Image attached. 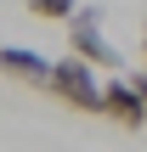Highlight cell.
<instances>
[{"instance_id": "1", "label": "cell", "mask_w": 147, "mask_h": 152, "mask_svg": "<svg viewBox=\"0 0 147 152\" xmlns=\"http://www.w3.org/2000/svg\"><path fill=\"white\" fill-rule=\"evenodd\" d=\"M51 96H62L74 113H102V79H96V62H85V56H62V62H51V85H45Z\"/></svg>"}, {"instance_id": "2", "label": "cell", "mask_w": 147, "mask_h": 152, "mask_svg": "<svg viewBox=\"0 0 147 152\" xmlns=\"http://www.w3.org/2000/svg\"><path fill=\"white\" fill-rule=\"evenodd\" d=\"M68 51L85 56V62H96V68H125L119 45L102 34V11H96V6H79V11L68 17Z\"/></svg>"}, {"instance_id": "3", "label": "cell", "mask_w": 147, "mask_h": 152, "mask_svg": "<svg viewBox=\"0 0 147 152\" xmlns=\"http://www.w3.org/2000/svg\"><path fill=\"white\" fill-rule=\"evenodd\" d=\"M102 113H108V118H119L125 130H142V124H147V102H142V90H136L125 73L102 85Z\"/></svg>"}, {"instance_id": "4", "label": "cell", "mask_w": 147, "mask_h": 152, "mask_svg": "<svg viewBox=\"0 0 147 152\" xmlns=\"http://www.w3.org/2000/svg\"><path fill=\"white\" fill-rule=\"evenodd\" d=\"M0 73L6 79H23V85H51V62L40 56V51H28V45H0Z\"/></svg>"}, {"instance_id": "5", "label": "cell", "mask_w": 147, "mask_h": 152, "mask_svg": "<svg viewBox=\"0 0 147 152\" xmlns=\"http://www.w3.org/2000/svg\"><path fill=\"white\" fill-rule=\"evenodd\" d=\"M79 11V0H28V17H40V23H68Z\"/></svg>"}, {"instance_id": "6", "label": "cell", "mask_w": 147, "mask_h": 152, "mask_svg": "<svg viewBox=\"0 0 147 152\" xmlns=\"http://www.w3.org/2000/svg\"><path fill=\"white\" fill-rule=\"evenodd\" d=\"M130 85L142 90V102H147V73H130Z\"/></svg>"}, {"instance_id": "7", "label": "cell", "mask_w": 147, "mask_h": 152, "mask_svg": "<svg viewBox=\"0 0 147 152\" xmlns=\"http://www.w3.org/2000/svg\"><path fill=\"white\" fill-rule=\"evenodd\" d=\"M142 51H147V28H142Z\"/></svg>"}]
</instances>
